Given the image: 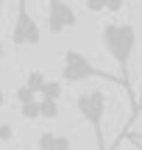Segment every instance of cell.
I'll use <instances>...</instances> for the list:
<instances>
[{
	"instance_id": "1",
	"label": "cell",
	"mask_w": 142,
	"mask_h": 150,
	"mask_svg": "<svg viewBox=\"0 0 142 150\" xmlns=\"http://www.w3.org/2000/svg\"><path fill=\"white\" fill-rule=\"evenodd\" d=\"M100 42L114 59L120 78H123V92L128 95L134 111H137V97H134V86H131V56H134V47H137V28L131 22H106L100 28Z\"/></svg>"
},
{
	"instance_id": "2",
	"label": "cell",
	"mask_w": 142,
	"mask_h": 150,
	"mask_svg": "<svg viewBox=\"0 0 142 150\" xmlns=\"http://www.w3.org/2000/svg\"><path fill=\"white\" fill-rule=\"evenodd\" d=\"M75 111L84 117V122L92 128L95 136V147L98 150H109L106 147V134H103V117H106V92L100 89H87L75 97Z\"/></svg>"
},
{
	"instance_id": "3",
	"label": "cell",
	"mask_w": 142,
	"mask_h": 150,
	"mask_svg": "<svg viewBox=\"0 0 142 150\" xmlns=\"http://www.w3.org/2000/svg\"><path fill=\"white\" fill-rule=\"evenodd\" d=\"M61 78L67 83H81V81H89V78H98V81H106V83H114V86H123V78L120 75H111L100 67H95L81 50L70 47L64 50V61H61Z\"/></svg>"
},
{
	"instance_id": "4",
	"label": "cell",
	"mask_w": 142,
	"mask_h": 150,
	"mask_svg": "<svg viewBox=\"0 0 142 150\" xmlns=\"http://www.w3.org/2000/svg\"><path fill=\"white\" fill-rule=\"evenodd\" d=\"M42 42V31H39L36 20L28 11V0H17V17L11 25V45L14 47H36Z\"/></svg>"
},
{
	"instance_id": "5",
	"label": "cell",
	"mask_w": 142,
	"mask_h": 150,
	"mask_svg": "<svg viewBox=\"0 0 142 150\" xmlns=\"http://www.w3.org/2000/svg\"><path fill=\"white\" fill-rule=\"evenodd\" d=\"M78 25V11L67 0H48V31L53 36Z\"/></svg>"
},
{
	"instance_id": "6",
	"label": "cell",
	"mask_w": 142,
	"mask_h": 150,
	"mask_svg": "<svg viewBox=\"0 0 142 150\" xmlns=\"http://www.w3.org/2000/svg\"><path fill=\"white\" fill-rule=\"evenodd\" d=\"M39 150H72V139L64 136V134L42 131L39 134Z\"/></svg>"
},
{
	"instance_id": "7",
	"label": "cell",
	"mask_w": 142,
	"mask_h": 150,
	"mask_svg": "<svg viewBox=\"0 0 142 150\" xmlns=\"http://www.w3.org/2000/svg\"><path fill=\"white\" fill-rule=\"evenodd\" d=\"M45 83H48V78H45V72H42V70L28 72V78H25V86H28L31 92H36V95L42 92V86H45Z\"/></svg>"
},
{
	"instance_id": "8",
	"label": "cell",
	"mask_w": 142,
	"mask_h": 150,
	"mask_svg": "<svg viewBox=\"0 0 142 150\" xmlns=\"http://www.w3.org/2000/svg\"><path fill=\"white\" fill-rule=\"evenodd\" d=\"M61 92H64V86H61L59 81H48V83L42 86L39 95H42L45 100H61Z\"/></svg>"
},
{
	"instance_id": "9",
	"label": "cell",
	"mask_w": 142,
	"mask_h": 150,
	"mask_svg": "<svg viewBox=\"0 0 142 150\" xmlns=\"http://www.w3.org/2000/svg\"><path fill=\"white\" fill-rule=\"evenodd\" d=\"M39 106H42V120H56L61 114V108H59V100H39Z\"/></svg>"
},
{
	"instance_id": "10",
	"label": "cell",
	"mask_w": 142,
	"mask_h": 150,
	"mask_svg": "<svg viewBox=\"0 0 142 150\" xmlns=\"http://www.w3.org/2000/svg\"><path fill=\"white\" fill-rule=\"evenodd\" d=\"M20 114H22V120H39V117H42V106H39V100L20 106Z\"/></svg>"
},
{
	"instance_id": "11",
	"label": "cell",
	"mask_w": 142,
	"mask_h": 150,
	"mask_svg": "<svg viewBox=\"0 0 142 150\" xmlns=\"http://www.w3.org/2000/svg\"><path fill=\"white\" fill-rule=\"evenodd\" d=\"M14 97H17V103H20V106H25V103H33V100H36V92H31L25 83H22L20 89L14 92Z\"/></svg>"
},
{
	"instance_id": "12",
	"label": "cell",
	"mask_w": 142,
	"mask_h": 150,
	"mask_svg": "<svg viewBox=\"0 0 142 150\" xmlns=\"http://www.w3.org/2000/svg\"><path fill=\"white\" fill-rule=\"evenodd\" d=\"M11 139H14V125L0 122V142H11Z\"/></svg>"
},
{
	"instance_id": "13",
	"label": "cell",
	"mask_w": 142,
	"mask_h": 150,
	"mask_svg": "<svg viewBox=\"0 0 142 150\" xmlns=\"http://www.w3.org/2000/svg\"><path fill=\"white\" fill-rule=\"evenodd\" d=\"M87 8L92 11V14H98V11H106V0H87Z\"/></svg>"
},
{
	"instance_id": "14",
	"label": "cell",
	"mask_w": 142,
	"mask_h": 150,
	"mask_svg": "<svg viewBox=\"0 0 142 150\" xmlns=\"http://www.w3.org/2000/svg\"><path fill=\"white\" fill-rule=\"evenodd\" d=\"M126 0H106V11H120Z\"/></svg>"
},
{
	"instance_id": "15",
	"label": "cell",
	"mask_w": 142,
	"mask_h": 150,
	"mask_svg": "<svg viewBox=\"0 0 142 150\" xmlns=\"http://www.w3.org/2000/svg\"><path fill=\"white\" fill-rule=\"evenodd\" d=\"M123 139H128L137 150H142V142H139V139H134V136H128V134H120V139H117V142H123Z\"/></svg>"
},
{
	"instance_id": "16",
	"label": "cell",
	"mask_w": 142,
	"mask_h": 150,
	"mask_svg": "<svg viewBox=\"0 0 142 150\" xmlns=\"http://www.w3.org/2000/svg\"><path fill=\"white\" fill-rule=\"evenodd\" d=\"M3 3H6V0H0V8H3ZM6 59V45H3V39H0V61H3Z\"/></svg>"
},
{
	"instance_id": "17",
	"label": "cell",
	"mask_w": 142,
	"mask_h": 150,
	"mask_svg": "<svg viewBox=\"0 0 142 150\" xmlns=\"http://www.w3.org/2000/svg\"><path fill=\"white\" fill-rule=\"evenodd\" d=\"M3 106H6V92L0 89V108H3Z\"/></svg>"
},
{
	"instance_id": "18",
	"label": "cell",
	"mask_w": 142,
	"mask_h": 150,
	"mask_svg": "<svg viewBox=\"0 0 142 150\" xmlns=\"http://www.w3.org/2000/svg\"><path fill=\"white\" fill-rule=\"evenodd\" d=\"M131 136H134V139H139V142H142V134H131Z\"/></svg>"
},
{
	"instance_id": "19",
	"label": "cell",
	"mask_w": 142,
	"mask_h": 150,
	"mask_svg": "<svg viewBox=\"0 0 142 150\" xmlns=\"http://www.w3.org/2000/svg\"><path fill=\"white\" fill-rule=\"evenodd\" d=\"M139 108H142V97H139V100H137V111H139Z\"/></svg>"
}]
</instances>
